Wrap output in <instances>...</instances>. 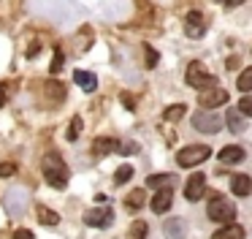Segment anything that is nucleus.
Returning <instances> with one entry per match:
<instances>
[{
    "mask_svg": "<svg viewBox=\"0 0 252 239\" xmlns=\"http://www.w3.org/2000/svg\"><path fill=\"white\" fill-rule=\"evenodd\" d=\"M192 125H195V130H201V133H217L220 125H222V120L217 117L214 112H195L192 114Z\"/></svg>",
    "mask_w": 252,
    "mask_h": 239,
    "instance_id": "5",
    "label": "nucleus"
},
{
    "mask_svg": "<svg viewBox=\"0 0 252 239\" xmlns=\"http://www.w3.org/2000/svg\"><path fill=\"white\" fill-rule=\"evenodd\" d=\"M147 65H149V68H155V65H158V52H155L152 46H147Z\"/></svg>",
    "mask_w": 252,
    "mask_h": 239,
    "instance_id": "28",
    "label": "nucleus"
},
{
    "mask_svg": "<svg viewBox=\"0 0 252 239\" xmlns=\"http://www.w3.org/2000/svg\"><path fill=\"white\" fill-rule=\"evenodd\" d=\"M206 215H209V220H214V223H236V204L233 201H228V199H222L220 193H214L212 199H209V206H206Z\"/></svg>",
    "mask_w": 252,
    "mask_h": 239,
    "instance_id": "2",
    "label": "nucleus"
},
{
    "mask_svg": "<svg viewBox=\"0 0 252 239\" xmlns=\"http://www.w3.org/2000/svg\"><path fill=\"white\" fill-rule=\"evenodd\" d=\"M73 81H76L84 92H93L95 87H98V79H95V74H90V71H73Z\"/></svg>",
    "mask_w": 252,
    "mask_h": 239,
    "instance_id": "16",
    "label": "nucleus"
},
{
    "mask_svg": "<svg viewBox=\"0 0 252 239\" xmlns=\"http://www.w3.org/2000/svg\"><path fill=\"white\" fill-rule=\"evenodd\" d=\"M41 168H44V177H46V182H49L52 188L63 190L68 185V166H65V160L60 158V152H49V155H44Z\"/></svg>",
    "mask_w": 252,
    "mask_h": 239,
    "instance_id": "1",
    "label": "nucleus"
},
{
    "mask_svg": "<svg viewBox=\"0 0 252 239\" xmlns=\"http://www.w3.org/2000/svg\"><path fill=\"white\" fill-rule=\"evenodd\" d=\"M244 147H239V144H228V147H222L220 150V160L222 163H241L244 160Z\"/></svg>",
    "mask_w": 252,
    "mask_h": 239,
    "instance_id": "13",
    "label": "nucleus"
},
{
    "mask_svg": "<svg viewBox=\"0 0 252 239\" xmlns=\"http://www.w3.org/2000/svg\"><path fill=\"white\" fill-rule=\"evenodd\" d=\"M247 234H244V228L239 226V223H225L220 231H214V237L212 239H244Z\"/></svg>",
    "mask_w": 252,
    "mask_h": 239,
    "instance_id": "14",
    "label": "nucleus"
},
{
    "mask_svg": "<svg viewBox=\"0 0 252 239\" xmlns=\"http://www.w3.org/2000/svg\"><path fill=\"white\" fill-rule=\"evenodd\" d=\"M149 188L155 190H163V188H174V174H152V177L147 179Z\"/></svg>",
    "mask_w": 252,
    "mask_h": 239,
    "instance_id": "17",
    "label": "nucleus"
},
{
    "mask_svg": "<svg viewBox=\"0 0 252 239\" xmlns=\"http://www.w3.org/2000/svg\"><path fill=\"white\" fill-rule=\"evenodd\" d=\"M206 196V177L203 174H192L185 185V199L187 201H201Z\"/></svg>",
    "mask_w": 252,
    "mask_h": 239,
    "instance_id": "7",
    "label": "nucleus"
},
{
    "mask_svg": "<svg viewBox=\"0 0 252 239\" xmlns=\"http://www.w3.org/2000/svg\"><path fill=\"white\" fill-rule=\"evenodd\" d=\"M122 103H125V106H127V109H130V112H133V98L127 95V92H125V95H122Z\"/></svg>",
    "mask_w": 252,
    "mask_h": 239,
    "instance_id": "33",
    "label": "nucleus"
},
{
    "mask_svg": "<svg viewBox=\"0 0 252 239\" xmlns=\"http://www.w3.org/2000/svg\"><path fill=\"white\" fill-rule=\"evenodd\" d=\"M6 98H8V87H6V84H0V106L6 103Z\"/></svg>",
    "mask_w": 252,
    "mask_h": 239,
    "instance_id": "31",
    "label": "nucleus"
},
{
    "mask_svg": "<svg viewBox=\"0 0 252 239\" xmlns=\"http://www.w3.org/2000/svg\"><path fill=\"white\" fill-rule=\"evenodd\" d=\"M217 3H222V5H230V8H233V5H241L244 0H217Z\"/></svg>",
    "mask_w": 252,
    "mask_h": 239,
    "instance_id": "32",
    "label": "nucleus"
},
{
    "mask_svg": "<svg viewBox=\"0 0 252 239\" xmlns=\"http://www.w3.org/2000/svg\"><path fill=\"white\" fill-rule=\"evenodd\" d=\"M68 141H76L79 136H82V117H73L71 122H68Z\"/></svg>",
    "mask_w": 252,
    "mask_h": 239,
    "instance_id": "23",
    "label": "nucleus"
},
{
    "mask_svg": "<svg viewBox=\"0 0 252 239\" xmlns=\"http://www.w3.org/2000/svg\"><path fill=\"white\" fill-rule=\"evenodd\" d=\"M147 231H149L147 223H144V220H136L130 228H127V239H147Z\"/></svg>",
    "mask_w": 252,
    "mask_h": 239,
    "instance_id": "22",
    "label": "nucleus"
},
{
    "mask_svg": "<svg viewBox=\"0 0 252 239\" xmlns=\"http://www.w3.org/2000/svg\"><path fill=\"white\" fill-rule=\"evenodd\" d=\"M130 177H133V166H120V168H117V174H114V182L117 185H125Z\"/></svg>",
    "mask_w": 252,
    "mask_h": 239,
    "instance_id": "24",
    "label": "nucleus"
},
{
    "mask_svg": "<svg viewBox=\"0 0 252 239\" xmlns=\"http://www.w3.org/2000/svg\"><path fill=\"white\" fill-rule=\"evenodd\" d=\"M185 81H187L190 87H198V90H209V87H217V79H214V74H209V71L203 68V63H198V60L187 65Z\"/></svg>",
    "mask_w": 252,
    "mask_h": 239,
    "instance_id": "3",
    "label": "nucleus"
},
{
    "mask_svg": "<svg viewBox=\"0 0 252 239\" xmlns=\"http://www.w3.org/2000/svg\"><path fill=\"white\" fill-rule=\"evenodd\" d=\"M198 103H201V109L222 106V103H228V92L220 90V87H209V90H201V95H198Z\"/></svg>",
    "mask_w": 252,
    "mask_h": 239,
    "instance_id": "6",
    "label": "nucleus"
},
{
    "mask_svg": "<svg viewBox=\"0 0 252 239\" xmlns=\"http://www.w3.org/2000/svg\"><path fill=\"white\" fill-rule=\"evenodd\" d=\"M239 90H241V92H250V90H252V65L239 76Z\"/></svg>",
    "mask_w": 252,
    "mask_h": 239,
    "instance_id": "25",
    "label": "nucleus"
},
{
    "mask_svg": "<svg viewBox=\"0 0 252 239\" xmlns=\"http://www.w3.org/2000/svg\"><path fill=\"white\" fill-rule=\"evenodd\" d=\"M144 204H147V193H144V190H133V193H127V199H125L127 209H141Z\"/></svg>",
    "mask_w": 252,
    "mask_h": 239,
    "instance_id": "19",
    "label": "nucleus"
},
{
    "mask_svg": "<svg viewBox=\"0 0 252 239\" xmlns=\"http://www.w3.org/2000/svg\"><path fill=\"white\" fill-rule=\"evenodd\" d=\"M117 150H120V141L111 139V136H98L93 141V155H111Z\"/></svg>",
    "mask_w": 252,
    "mask_h": 239,
    "instance_id": "10",
    "label": "nucleus"
},
{
    "mask_svg": "<svg viewBox=\"0 0 252 239\" xmlns=\"http://www.w3.org/2000/svg\"><path fill=\"white\" fill-rule=\"evenodd\" d=\"M111 217H114V212L111 209H87L84 212V223H87V226H95V228H106L111 223Z\"/></svg>",
    "mask_w": 252,
    "mask_h": 239,
    "instance_id": "9",
    "label": "nucleus"
},
{
    "mask_svg": "<svg viewBox=\"0 0 252 239\" xmlns=\"http://www.w3.org/2000/svg\"><path fill=\"white\" fill-rule=\"evenodd\" d=\"M230 190H233V196H250L252 193V179L247 177V174H236V177L230 179Z\"/></svg>",
    "mask_w": 252,
    "mask_h": 239,
    "instance_id": "15",
    "label": "nucleus"
},
{
    "mask_svg": "<svg viewBox=\"0 0 252 239\" xmlns=\"http://www.w3.org/2000/svg\"><path fill=\"white\" fill-rule=\"evenodd\" d=\"M163 231L168 239H185L187 237V223L182 220V217H171V220H165Z\"/></svg>",
    "mask_w": 252,
    "mask_h": 239,
    "instance_id": "11",
    "label": "nucleus"
},
{
    "mask_svg": "<svg viewBox=\"0 0 252 239\" xmlns=\"http://www.w3.org/2000/svg\"><path fill=\"white\" fill-rule=\"evenodd\" d=\"M14 239H35V237H33V231H30V228H19V231L14 234Z\"/></svg>",
    "mask_w": 252,
    "mask_h": 239,
    "instance_id": "30",
    "label": "nucleus"
},
{
    "mask_svg": "<svg viewBox=\"0 0 252 239\" xmlns=\"http://www.w3.org/2000/svg\"><path fill=\"white\" fill-rule=\"evenodd\" d=\"M14 171H17L14 163H3V166H0V177H14Z\"/></svg>",
    "mask_w": 252,
    "mask_h": 239,
    "instance_id": "27",
    "label": "nucleus"
},
{
    "mask_svg": "<svg viewBox=\"0 0 252 239\" xmlns=\"http://www.w3.org/2000/svg\"><path fill=\"white\" fill-rule=\"evenodd\" d=\"M171 204H174V193H171V188H163V190H158V196L152 199V212L163 215V212L171 209Z\"/></svg>",
    "mask_w": 252,
    "mask_h": 239,
    "instance_id": "12",
    "label": "nucleus"
},
{
    "mask_svg": "<svg viewBox=\"0 0 252 239\" xmlns=\"http://www.w3.org/2000/svg\"><path fill=\"white\" fill-rule=\"evenodd\" d=\"M185 112H187L185 103H174V106H168V109L163 112V120H168V122H176V120L185 117Z\"/></svg>",
    "mask_w": 252,
    "mask_h": 239,
    "instance_id": "21",
    "label": "nucleus"
},
{
    "mask_svg": "<svg viewBox=\"0 0 252 239\" xmlns=\"http://www.w3.org/2000/svg\"><path fill=\"white\" fill-rule=\"evenodd\" d=\"M185 33L190 38H201L203 33H206V25H203V14L201 11H190L185 19Z\"/></svg>",
    "mask_w": 252,
    "mask_h": 239,
    "instance_id": "8",
    "label": "nucleus"
},
{
    "mask_svg": "<svg viewBox=\"0 0 252 239\" xmlns=\"http://www.w3.org/2000/svg\"><path fill=\"white\" fill-rule=\"evenodd\" d=\"M209 155H212V150H209L206 144H192V147H185V150L176 152V163H179L182 168H192V166H198V163H203Z\"/></svg>",
    "mask_w": 252,
    "mask_h": 239,
    "instance_id": "4",
    "label": "nucleus"
},
{
    "mask_svg": "<svg viewBox=\"0 0 252 239\" xmlns=\"http://www.w3.org/2000/svg\"><path fill=\"white\" fill-rule=\"evenodd\" d=\"M60 68H63V52L57 49V52H55V63H52V74H57Z\"/></svg>",
    "mask_w": 252,
    "mask_h": 239,
    "instance_id": "29",
    "label": "nucleus"
},
{
    "mask_svg": "<svg viewBox=\"0 0 252 239\" xmlns=\"http://www.w3.org/2000/svg\"><path fill=\"white\" fill-rule=\"evenodd\" d=\"M236 109H239V112L244 114V117H252V95L241 98V101H239V106H236Z\"/></svg>",
    "mask_w": 252,
    "mask_h": 239,
    "instance_id": "26",
    "label": "nucleus"
},
{
    "mask_svg": "<svg viewBox=\"0 0 252 239\" xmlns=\"http://www.w3.org/2000/svg\"><path fill=\"white\" fill-rule=\"evenodd\" d=\"M38 220L44 223V226H57V223H60V215H57L55 209H49V206H38Z\"/></svg>",
    "mask_w": 252,
    "mask_h": 239,
    "instance_id": "20",
    "label": "nucleus"
},
{
    "mask_svg": "<svg viewBox=\"0 0 252 239\" xmlns=\"http://www.w3.org/2000/svg\"><path fill=\"white\" fill-rule=\"evenodd\" d=\"M225 122H228V128L233 130V133H239V130H244V114H241L239 109H228Z\"/></svg>",
    "mask_w": 252,
    "mask_h": 239,
    "instance_id": "18",
    "label": "nucleus"
}]
</instances>
